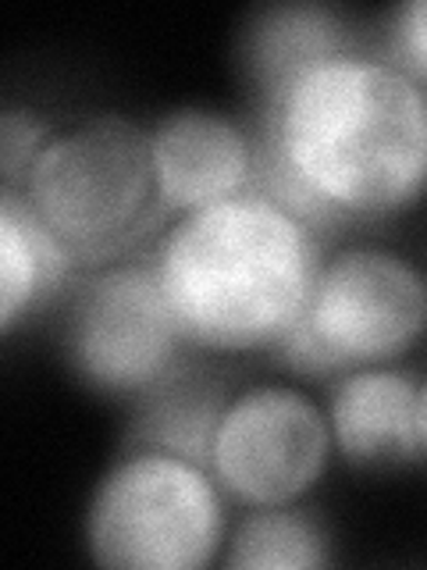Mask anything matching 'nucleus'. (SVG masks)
<instances>
[{
	"instance_id": "f257e3e1",
	"label": "nucleus",
	"mask_w": 427,
	"mask_h": 570,
	"mask_svg": "<svg viewBox=\"0 0 427 570\" xmlns=\"http://www.w3.org/2000/svg\"><path fill=\"white\" fill-rule=\"evenodd\" d=\"M260 183L317 232L399 218L427 193V89L352 47L260 100Z\"/></svg>"
},
{
	"instance_id": "f03ea898",
	"label": "nucleus",
	"mask_w": 427,
	"mask_h": 570,
	"mask_svg": "<svg viewBox=\"0 0 427 570\" xmlns=\"http://www.w3.org/2000/svg\"><path fill=\"white\" fill-rule=\"evenodd\" d=\"M150 261L186 343L236 356L281 346L325 254L317 228L254 189L182 214Z\"/></svg>"
},
{
	"instance_id": "7ed1b4c3",
	"label": "nucleus",
	"mask_w": 427,
	"mask_h": 570,
	"mask_svg": "<svg viewBox=\"0 0 427 570\" xmlns=\"http://www.w3.org/2000/svg\"><path fill=\"white\" fill-rule=\"evenodd\" d=\"M18 193L82 272L136 254L171 214L150 129L125 115H86L53 129Z\"/></svg>"
},
{
	"instance_id": "20e7f679",
	"label": "nucleus",
	"mask_w": 427,
	"mask_h": 570,
	"mask_svg": "<svg viewBox=\"0 0 427 570\" xmlns=\"http://www.w3.org/2000/svg\"><path fill=\"white\" fill-rule=\"evenodd\" d=\"M225 499L200 463L125 450L89 492L86 552L107 570H203L228 542Z\"/></svg>"
},
{
	"instance_id": "39448f33",
	"label": "nucleus",
	"mask_w": 427,
	"mask_h": 570,
	"mask_svg": "<svg viewBox=\"0 0 427 570\" xmlns=\"http://www.w3.org/2000/svg\"><path fill=\"white\" fill-rule=\"evenodd\" d=\"M427 335V278L385 246H346L325 257L299 321L275 350L302 379L385 367Z\"/></svg>"
},
{
	"instance_id": "423d86ee",
	"label": "nucleus",
	"mask_w": 427,
	"mask_h": 570,
	"mask_svg": "<svg viewBox=\"0 0 427 570\" xmlns=\"http://www.w3.org/2000/svg\"><path fill=\"white\" fill-rule=\"evenodd\" d=\"M153 261L82 272L64 293L61 356L86 392L132 403L189 356Z\"/></svg>"
},
{
	"instance_id": "0eeeda50",
	"label": "nucleus",
	"mask_w": 427,
	"mask_h": 570,
	"mask_svg": "<svg viewBox=\"0 0 427 570\" xmlns=\"http://www.w3.org/2000/svg\"><path fill=\"white\" fill-rule=\"evenodd\" d=\"M335 456L325 406L296 385L264 382L236 392L210 453L221 492L246 510L307 499Z\"/></svg>"
},
{
	"instance_id": "6e6552de",
	"label": "nucleus",
	"mask_w": 427,
	"mask_h": 570,
	"mask_svg": "<svg viewBox=\"0 0 427 570\" xmlns=\"http://www.w3.org/2000/svg\"><path fill=\"white\" fill-rule=\"evenodd\" d=\"M157 186L171 214H192L260 183L257 136L218 107H171L150 125Z\"/></svg>"
},
{
	"instance_id": "1a4fd4ad",
	"label": "nucleus",
	"mask_w": 427,
	"mask_h": 570,
	"mask_svg": "<svg viewBox=\"0 0 427 570\" xmlns=\"http://www.w3.org/2000/svg\"><path fill=\"white\" fill-rule=\"evenodd\" d=\"M335 456L352 471L391 474L427 460L420 432V379L396 367L346 371L328 392Z\"/></svg>"
},
{
	"instance_id": "9d476101",
	"label": "nucleus",
	"mask_w": 427,
	"mask_h": 570,
	"mask_svg": "<svg viewBox=\"0 0 427 570\" xmlns=\"http://www.w3.org/2000/svg\"><path fill=\"white\" fill-rule=\"evenodd\" d=\"M231 396L236 392L218 374L186 356L171 374L129 403L125 450L171 453L210 471L214 439H218Z\"/></svg>"
},
{
	"instance_id": "9b49d317",
	"label": "nucleus",
	"mask_w": 427,
	"mask_h": 570,
	"mask_svg": "<svg viewBox=\"0 0 427 570\" xmlns=\"http://www.w3.org/2000/svg\"><path fill=\"white\" fill-rule=\"evenodd\" d=\"M82 275L79 261L18 189H0V332L40 314Z\"/></svg>"
},
{
	"instance_id": "f8f14e48",
	"label": "nucleus",
	"mask_w": 427,
	"mask_h": 570,
	"mask_svg": "<svg viewBox=\"0 0 427 570\" xmlns=\"http://www.w3.org/2000/svg\"><path fill=\"white\" fill-rule=\"evenodd\" d=\"M346 22L325 4H267L249 14L239 36V61L264 100L302 68L352 50Z\"/></svg>"
},
{
	"instance_id": "ddd939ff",
	"label": "nucleus",
	"mask_w": 427,
	"mask_h": 570,
	"mask_svg": "<svg viewBox=\"0 0 427 570\" xmlns=\"http://www.w3.org/2000/svg\"><path fill=\"white\" fill-rule=\"evenodd\" d=\"M221 563L228 570H320L335 563V549L320 517L299 503L254 507L231 528Z\"/></svg>"
},
{
	"instance_id": "4468645a",
	"label": "nucleus",
	"mask_w": 427,
	"mask_h": 570,
	"mask_svg": "<svg viewBox=\"0 0 427 570\" xmlns=\"http://www.w3.org/2000/svg\"><path fill=\"white\" fill-rule=\"evenodd\" d=\"M50 136V121L36 115L32 107H4V115H0V189H22Z\"/></svg>"
},
{
	"instance_id": "2eb2a0df",
	"label": "nucleus",
	"mask_w": 427,
	"mask_h": 570,
	"mask_svg": "<svg viewBox=\"0 0 427 570\" xmlns=\"http://www.w3.org/2000/svg\"><path fill=\"white\" fill-rule=\"evenodd\" d=\"M385 61L427 89V0H406L385 22Z\"/></svg>"
},
{
	"instance_id": "dca6fc26",
	"label": "nucleus",
	"mask_w": 427,
	"mask_h": 570,
	"mask_svg": "<svg viewBox=\"0 0 427 570\" xmlns=\"http://www.w3.org/2000/svg\"><path fill=\"white\" fill-rule=\"evenodd\" d=\"M420 432H424V445H427V374L420 379Z\"/></svg>"
}]
</instances>
